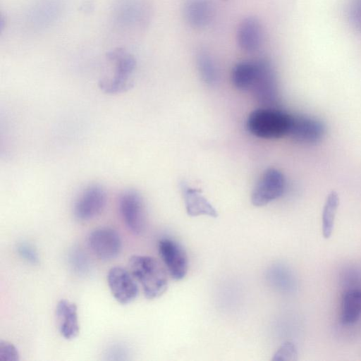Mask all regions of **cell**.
Masks as SVG:
<instances>
[{
	"mask_svg": "<svg viewBox=\"0 0 361 361\" xmlns=\"http://www.w3.org/2000/svg\"><path fill=\"white\" fill-rule=\"evenodd\" d=\"M361 315V289L353 287L343 294L340 307V320L344 325L355 324Z\"/></svg>",
	"mask_w": 361,
	"mask_h": 361,
	"instance_id": "obj_16",
	"label": "cell"
},
{
	"mask_svg": "<svg viewBox=\"0 0 361 361\" xmlns=\"http://www.w3.org/2000/svg\"><path fill=\"white\" fill-rule=\"evenodd\" d=\"M338 204V193L336 191H331L326 198L322 211V231L323 237L326 239L329 238L334 231Z\"/></svg>",
	"mask_w": 361,
	"mask_h": 361,
	"instance_id": "obj_18",
	"label": "cell"
},
{
	"mask_svg": "<svg viewBox=\"0 0 361 361\" xmlns=\"http://www.w3.org/2000/svg\"><path fill=\"white\" fill-rule=\"evenodd\" d=\"M286 180L283 173L276 169L264 171L255 185L251 202L256 207L264 206L281 197L284 192Z\"/></svg>",
	"mask_w": 361,
	"mask_h": 361,
	"instance_id": "obj_6",
	"label": "cell"
},
{
	"mask_svg": "<svg viewBox=\"0 0 361 361\" xmlns=\"http://www.w3.org/2000/svg\"><path fill=\"white\" fill-rule=\"evenodd\" d=\"M260 59L237 63L231 72L233 85L240 90H250L258 75Z\"/></svg>",
	"mask_w": 361,
	"mask_h": 361,
	"instance_id": "obj_17",
	"label": "cell"
},
{
	"mask_svg": "<svg viewBox=\"0 0 361 361\" xmlns=\"http://www.w3.org/2000/svg\"><path fill=\"white\" fill-rule=\"evenodd\" d=\"M118 210L127 228L135 235L142 233L146 226L145 202L134 189L124 190L118 198Z\"/></svg>",
	"mask_w": 361,
	"mask_h": 361,
	"instance_id": "obj_4",
	"label": "cell"
},
{
	"mask_svg": "<svg viewBox=\"0 0 361 361\" xmlns=\"http://www.w3.org/2000/svg\"><path fill=\"white\" fill-rule=\"evenodd\" d=\"M256 99L262 104L275 106L278 99L276 75L271 64L260 59V68L257 79L251 88Z\"/></svg>",
	"mask_w": 361,
	"mask_h": 361,
	"instance_id": "obj_11",
	"label": "cell"
},
{
	"mask_svg": "<svg viewBox=\"0 0 361 361\" xmlns=\"http://www.w3.org/2000/svg\"><path fill=\"white\" fill-rule=\"evenodd\" d=\"M55 314L61 336L66 340L75 338L80 331L76 305L68 300L61 299L56 305Z\"/></svg>",
	"mask_w": 361,
	"mask_h": 361,
	"instance_id": "obj_14",
	"label": "cell"
},
{
	"mask_svg": "<svg viewBox=\"0 0 361 361\" xmlns=\"http://www.w3.org/2000/svg\"><path fill=\"white\" fill-rule=\"evenodd\" d=\"M87 244L94 255L102 260L116 258L122 248L119 233L111 227H99L92 231L87 237Z\"/></svg>",
	"mask_w": 361,
	"mask_h": 361,
	"instance_id": "obj_7",
	"label": "cell"
},
{
	"mask_svg": "<svg viewBox=\"0 0 361 361\" xmlns=\"http://www.w3.org/2000/svg\"><path fill=\"white\" fill-rule=\"evenodd\" d=\"M197 67L202 80L209 85H215L219 78L218 68L209 54L200 52L196 58Z\"/></svg>",
	"mask_w": 361,
	"mask_h": 361,
	"instance_id": "obj_19",
	"label": "cell"
},
{
	"mask_svg": "<svg viewBox=\"0 0 361 361\" xmlns=\"http://www.w3.org/2000/svg\"><path fill=\"white\" fill-rule=\"evenodd\" d=\"M187 214L190 216L200 215L216 217L218 213L197 189L182 183L180 185Z\"/></svg>",
	"mask_w": 361,
	"mask_h": 361,
	"instance_id": "obj_15",
	"label": "cell"
},
{
	"mask_svg": "<svg viewBox=\"0 0 361 361\" xmlns=\"http://www.w3.org/2000/svg\"><path fill=\"white\" fill-rule=\"evenodd\" d=\"M106 56L114 63V74L111 78L100 80L99 87L102 92L111 94L128 91L133 86L132 75L136 68L135 57L122 48L109 51Z\"/></svg>",
	"mask_w": 361,
	"mask_h": 361,
	"instance_id": "obj_3",
	"label": "cell"
},
{
	"mask_svg": "<svg viewBox=\"0 0 361 361\" xmlns=\"http://www.w3.org/2000/svg\"><path fill=\"white\" fill-rule=\"evenodd\" d=\"M216 8L212 0H185L182 13L189 26L201 29L208 26L215 16Z\"/></svg>",
	"mask_w": 361,
	"mask_h": 361,
	"instance_id": "obj_12",
	"label": "cell"
},
{
	"mask_svg": "<svg viewBox=\"0 0 361 361\" xmlns=\"http://www.w3.org/2000/svg\"><path fill=\"white\" fill-rule=\"evenodd\" d=\"M19 256L31 264H37L39 261V255L36 249L30 243H20L17 246Z\"/></svg>",
	"mask_w": 361,
	"mask_h": 361,
	"instance_id": "obj_21",
	"label": "cell"
},
{
	"mask_svg": "<svg viewBox=\"0 0 361 361\" xmlns=\"http://www.w3.org/2000/svg\"><path fill=\"white\" fill-rule=\"evenodd\" d=\"M106 192L99 184H91L79 195L73 205V215L80 221H89L99 215L106 204Z\"/></svg>",
	"mask_w": 361,
	"mask_h": 361,
	"instance_id": "obj_5",
	"label": "cell"
},
{
	"mask_svg": "<svg viewBox=\"0 0 361 361\" xmlns=\"http://www.w3.org/2000/svg\"><path fill=\"white\" fill-rule=\"evenodd\" d=\"M348 12L351 25L361 34V0H350Z\"/></svg>",
	"mask_w": 361,
	"mask_h": 361,
	"instance_id": "obj_22",
	"label": "cell"
},
{
	"mask_svg": "<svg viewBox=\"0 0 361 361\" xmlns=\"http://www.w3.org/2000/svg\"><path fill=\"white\" fill-rule=\"evenodd\" d=\"M158 250L170 276L176 281L185 278L188 258L183 247L173 239L164 238L158 243Z\"/></svg>",
	"mask_w": 361,
	"mask_h": 361,
	"instance_id": "obj_8",
	"label": "cell"
},
{
	"mask_svg": "<svg viewBox=\"0 0 361 361\" xmlns=\"http://www.w3.org/2000/svg\"><path fill=\"white\" fill-rule=\"evenodd\" d=\"M325 126L317 118L307 116H292L288 135L306 144L319 142L324 136Z\"/></svg>",
	"mask_w": 361,
	"mask_h": 361,
	"instance_id": "obj_10",
	"label": "cell"
},
{
	"mask_svg": "<svg viewBox=\"0 0 361 361\" xmlns=\"http://www.w3.org/2000/svg\"><path fill=\"white\" fill-rule=\"evenodd\" d=\"M298 348L295 343L291 341H286L274 354L272 360L294 361L298 360Z\"/></svg>",
	"mask_w": 361,
	"mask_h": 361,
	"instance_id": "obj_20",
	"label": "cell"
},
{
	"mask_svg": "<svg viewBox=\"0 0 361 361\" xmlns=\"http://www.w3.org/2000/svg\"><path fill=\"white\" fill-rule=\"evenodd\" d=\"M291 115L274 108H261L250 113L246 127L253 135L276 139L288 135Z\"/></svg>",
	"mask_w": 361,
	"mask_h": 361,
	"instance_id": "obj_2",
	"label": "cell"
},
{
	"mask_svg": "<svg viewBox=\"0 0 361 361\" xmlns=\"http://www.w3.org/2000/svg\"><path fill=\"white\" fill-rule=\"evenodd\" d=\"M136 280L128 269L122 267H111L107 274V283L115 300L126 305L133 302L139 294Z\"/></svg>",
	"mask_w": 361,
	"mask_h": 361,
	"instance_id": "obj_9",
	"label": "cell"
},
{
	"mask_svg": "<svg viewBox=\"0 0 361 361\" xmlns=\"http://www.w3.org/2000/svg\"><path fill=\"white\" fill-rule=\"evenodd\" d=\"M236 41L238 47L245 52L258 50L263 41V30L259 20L251 16L244 18L238 27Z\"/></svg>",
	"mask_w": 361,
	"mask_h": 361,
	"instance_id": "obj_13",
	"label": "cell"
},
{
	"mask_svg": "<svg viewBox=\"0 0 361 361\" xmlns=\"http://www.w3.org/2000/svg\"><path fill=\"white\" fill-rule=\"evenodd\" d=\"M20 355L18 349L8 341H0V361H18Z\"/></svg>",
	"mask_w": 361,
	"mask_h": 361,
	"instance_id": "obj_23",
	"label": "cell"
},
{
	"mask_svg": "<svg viewBox=\"0 0 361 361\" xmlns=\"http://www.w3.org/2000/svg\"><path fill=\"white\" fill-rule=\"evenodd\" d=\"M128 265L147 299L157 298L165 293L168 288L166 269L156 258L134 255L129 258Z\"/></svg>",
	"mask_w": 361,
	"mask_h": 361,
	"instance_id": "obj_1",
	"label": "cell"
}]
</instances>
